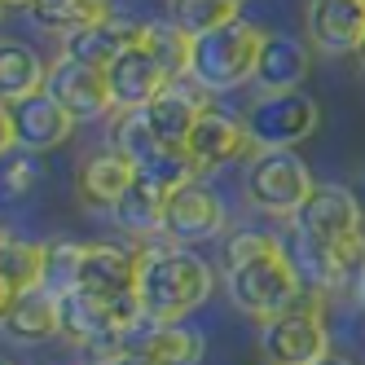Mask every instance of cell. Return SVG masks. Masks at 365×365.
I'll return each mask as SVG.
<instances>
[{"label":"cell","instance_id":"obj_1","mask_svg":"<svg viewBox=\"0 0 365 365\" xmlns=\"http://www.w3.org/2000/svg\"><path fill=\"white\" fill-rule=\"evenodd\" d=\"M225 269H229L225 273L229 299L238 304L247 317L269 322V317L286 312L304 295L291 255H286V247L273 238V233H259V229L233 233L225 242Z\"/></svg>","mask_w":365,"mask_h":365},{"label":"cell","instance_id":"obj_2","mask_svg":"<svg viewBox=\"0 0 365 365\" xmlns=\"http://www.w3.org/2000/svg\"><path fill=\"white\" fill-rule=\"evenodd\" d=\"M141 277L137 295L150 322H180L185 312H194L207 295H212V269L202 259L176 242H141Z\"/></svg>","mask_w":365,"mask_h":365},{"label":"cell","instance_id":"obj_3","mask_svg":"<svg viewBox=\"0 0 365 365\" xmlns=\"http://www.w3.org/2000/svg\"><path fill=\"white\" fill-rule=\"evenodd\" d=\"M269 31H259L255 22L233 18L225 27L207 31L194 40V58H190V80L202 93H225V88H238L242 80L255 75V58H259V44H264Z\"/></svg>","mask_w":365,"mask_h":365},{"label":"cell","instance_id":"obj_4","mask_svg":"<svg viewBox=\"0 0 365 365\" xmlns=\"http://www.w3.org/2000/svg\"><path fill=\"white\" fill-rule=\"evenodd\" d=\"M259 348L273 365H317L322 356H330V334H326V317L317 295H299L286 312L264 322Z\"/></svg>","mask_w":365,"mask_h":365},{"label":"cell","instance_id":"obj_5","mask_svg":"<svg viewBox=\"0 0 365 365\" xmlns=\"http://www.w3.org/2000/svg\"><path fill=\"white\" fill-rule=\"evenodd\" d=\"M312 190H317V180H312V172L304 168V159L295 150H259V154H251L247 198L255 207H264L273 216H295L308 202Z\"/></svg>","mask_w":365,"mask_h":365},{"label":"cell","instance_id":"obj_6","mask_svg":"<svg viewBox=\"0 0 365 365\" xmlns=\"http://www.w3.org/2000/svg\"><path fill=\"white\" fill-rule=\"evenodd\" d=\"M291 220H295L299 238H308L322 251H339V247L365 242V233H361V220H365L361 216V198L348 185H317Z\"/></svg>","mask_w":365,"mask_h":365},{"label":"cell","instance_id":"obj_7","mask_svg":"<svg viewBox=\"0 0 365 365\" xmlns=\"http://www.w3.org/2000/svg\"><path fill=\"white\" fill-rule=\"evenodd\" d=\"M317 119H322L317 115V101L295 88V93H264L247 110L242 123H247L251 145H259V150H291L304 137H312Z\"/></svg>","mask_w":365,"mask_h":365},{"label":"cell","instance_id":"obj_8","mask_svg":"<svg viewBox=\"0 0 365 365\" xmlns=\"http://www.w3.org/2000/svg\"><path fill=\"white\" fill-rule=\"evenodd\" d=\"M44 88L58 97V106L75 119V123H88V119H101L110 106H115V93H110V75L101 66H88V62H75V58H58L48 66V80Z\"/></svg>","mask_w":365,"mask_h":365},{"label":"cell","instance_id":"obj_9","mask_svg":"<svg viewBox=\"0 0 365 365\" xmlns=\"http://www.w3.org/2000/svg\"><path fill=\"white\" fill-rule=\"evenodd\" d=\"M58 334L66 339V344L88 348L97 356L119 352V326L110 317V304L88 295V291H80V286L58 299Z\"/></svg>","mask_w":365,"mask_h":365},{"label":"cell","instance_id":"obj_10","mask_svg":"<svg viewBox=\"0 0 365 365\" xmlns=\"http://www.w3.org/2000/svg\"><path fill=\"white\" fill-rule=\"evenodd\" d=\"M220 229H225V207L202 180H190L176 194H168V202H163V238L168 242H176V247L202 242V238H216Z\"/></svg>","mask_w":365,"mask_h":365},{"label":"cell","instance_id":"obj_11","mask_svg":"<svg viewBox=\"0 0 365 365\" xmlns=\"http://www.w3.org/2000/svg\"><path fill=\"white\" fill-rule=\"evenodd\" d=\"M5 106H9V123H14V145L31 150V154L62 145L71 137V128H75V119L58 106V97L48 88L14 97V101H5Z\"/></svg>","mask_w":365,"mask_h":365},{"label":"cell","instance_id":"obj_12","mask_svg":"<svg viewBox=\"0 0 365 365\" xmlns=\"http://www.w3.org/2000/svg\"><path fill=\"white\" fill-rule=\"evenodd\" d=\"M185 154H190V163L198 172H216L233 159H242V154H251V137H247V123L238 119H229L220 110L207 106L194 123V133L185 141Z\"/></svg>","mask_w":365,"mask_h":365},{"label":"cell","instance_id":"obj_13","mask_svg":"<svg viewBox=\"0 0 365 365\" xmlns=\"http://www.w3.org/2000/svg\"><path fill=\"white\" fill-rule=\"evenodd\" d=\"M106 75H110V93H115L119 110H145L150 101L172 84L163 75V66H159V58H154L145 44H133L128 53H119L106 66Z\"/></svg>","mask_w":365,"mask_h":365},{"label":"cell","instance_id":"obj_14","mask_svg":"<svg viewBox=\"0 0 365 365\" xmlns=\"http://www.w3.org/2000/svg\"><path fill=\"white\" fill-rule=\"evenodd\" d=\"M119 352H141L154 365H198L202 361V334L180 322H141L119 339Z\"/></svg>","mask_w":365,"mask_h":365},{"label":"cell","instance_id":"obj_15","mask_svg":"<svg viewBox=\"0 0 365 365\" xmlns=\"http://www.w3.org/2000/svg\"><path fill=\"white\" fill-rule=\"evenodd\" d=\"M308 40L322 53H356L365 40V0H308Z\"/></svg>","mask_w":365,"mask_h":365},{"label":"cell","instance_id":"obj_16","mask_svg":"<svg viewBox=\"0 0 365 365\" xmlns=\"http://www.w3.org/2000/svg\"><path fill=\"white\" fill-rule=\"evenodd\" d=\"M137 277H141L137 251H123V247H110V242L84 247L80 291H88L97 299H119V295H137Z\"/></svg>","mask_w":365,"mask_h":365},{"label":"cell","instance_id":"obj_17","mask_svg":"<svg viewBox=\"0 0 365 365\" xmlns=\"http://www.w3.org/2000/svg\"><path fill=\"white\" fill-rule=\"evenodd\" d=\"M202 110H207L202 88H198V84L185 88V84L176 80V84H168V88L145 106V119H150L154 141H159L163 150H185V141H190V133H194V123H198Z\"/></svg>","mask_w":365,"mask_h":365},{"label":"cell","instance_id":"obj_18","mask_svg":"<svg viewBox=\"0 0 365 365\" xmlns=\"http://www.w3.org/2000/svg\"><path fill=\"white\" fill-rule=\"evenodd\" d=\"M308 66H312V58H308V48L295 36L269 31L264 44H259V58H255V75H251V80L264 93H295L304 84Z\"/></svg>","mask_w":365,"mask_h":365},{"label":"cell","instance_id":"obj_19","mask_svg":"<svg viewBox=\"0 0 365 365\" xmlns=\"http://www.w3.org/2000/svg\"><path fill=\"white\" fill-rule=\"evenodd\" d=\"M141 36H145V22L106 18V22H97V27H84V31L66 36V58L88 62V66H101V71H106L119 53H128L133 44H141Z\"/></svg>","mask_w":365,"mask_h":365},{"label":"cell","instance_id":"obj_20","mask_svg":"<svg viewBox=\"0 0 365 365\" xmlns=\"http://www.w3.org/2000/svg\"><path fill=\"white\" fill-rule=\"evenodd\" d=\"M137 180V168L128 154L119 150H101L93 154V159L80 168V176H75V185H80V198L88 207H101V212H115V202L128 194V185Z\"/></svg>","mask_w":365,"mask_h":365},{"label":"cell","instance_id":"obj_21","mask_svg":"<svg viewBox=\"0 0 365 365\" xmlns=\"http://www.w3.org/2000/svg\"><path fill=\"white\" fill-rule=\"evenodd\" d=\"M5 330L18 339V344H40V339H53L58 334V299L44 291V286H27L18 291Z\"/></svg>","mask_w":365,"mask_h":365},{"label":"cell","instance_id":"obj_22","mask_svg":"<svg viewBox=\"0 0 365 365\" xmlns=\"http://www.w3.org/2000/svg\"><path fill=\"white\" fill-rule=\"evenodd\" d=\"M163 202H168V194H159L150 185V180H133L128 185V194L115 202V220H119V229L123 233H133L137 242H150L154 233H163Z\"/></svg>","mask_w":365,"mask_h":365},{"label":"cell","instance_id":"obj_23","mask_svg":"<svg viewBox=\"0 0 365 365\" xmlns=\"http://www.w3.org/2000/svg\"><path fill=\"white\" fill-rule=\"evenodd\" d=\"M48 66L40 62L36 48L18 44V40H0V101L27 97L36 88H44Z\"/></svg>","mask_w":365,"mask_h":365},{"label":"cell","instance_id":"obj_24","mask_svg":"<svg viewBox=\"0 0 365 365\" xmlns=\"http://www.w3.org/2000/svg\"><path fill=\"white\" fill-rule=\"evenodd\" d=\"M36 22L48 31H62V36H75L84 27H97V22L115 18L110 14V0H36L31 5Z\"/></svg>","mask_w":365,"mask_h":365},{"label":"cell","instance_id":"obj_25","mask_svg":"<svg viewBox=\"0 0 365 365\" xmlns=\"http://www.w3.org/2000/svg\"><path fill=\"white\" fill-rule=\"evenodd\" d=\"M141 44L159 58L163 75L176 84V80H190V58H194V36H185L176 22H145V36Z\"/></svg>","mask_w":365,"mask_h":365},{"label":"cell","instance_id":"obj_26","mask_svg":"<svg viewBox=\"0 0 365 365\" xmlns=\"http://www.w3.org/2000/svg\"><path fill=\"white\" fill-rule=\"evenodd\" d=\"M40 273H44V247L22 242L18 233L0 229V277L14 291H27V286H40Z\"/></svg>","mask_w":365,"mask_h":365},{"label":"cell","instance_id":"obj_27","mask_svg":"<svg viewBox=\"0 0 365 365\" xmlns=\"http://www.w3.org/2000/svg\"><path fill=\"white\" fill-rule=\"evenodd\" d=\"M238 18V0H168V22H176L185 36H207Z\"/></svg>","mask_w":365,"mask_h":365},{"label":"cell","instance_id":"obj_28","mask_svg":"<svg viewBox=\"0 0 365 365\" xmlns=\"http://www.w3.org/2000/svg\"><path fill=\"white\" fill-rule=\"evenodd\" d=\"M80 259H84V247L75 242H48L44 247V273H40V286L53 299H62L66 291L80 286Z\"/></svg>","mask_w":365,"mask_h":365},{"label":"cell","instance_id":"obj_29","mask_svg":"<svg viewBox=\"0 0 365 365\" xmlns=\"http://www.w3.org/2000/svg\"><path fill=\"white\" fill-rule=\"evenodd\" d=\"M115 150H119V154H128V159H133V168L150 163L154 154L163 150L159 141H154V133H150L145 110H123V115H119V128H115Z\"/></svg>","mask_w":365,"mask_h":365},{"label":"cell","instance_id":"obj_30","mask_svg":"<svg viewBox=\"0 0 365 365\" xmlns=\"http://www.w3.org/2000/svg\"><path fill=\"white\" fill-rule=\"evenodd\" d=\"M40 180H44V172H40L36 159H18V163L5 168V185H0V190H5V198H27Z\"/></svg>","mask_w":365,"mask_h":365},{"label":"cell","instance_id":"obj_31","mask_svg":"<svg viewBox=\"0 0 365 365\" xmlns=\"http://www.w3.org/2000/svg\"><path fill=\"white\" fill-rule=\"evenodd\" d=\"M97 365H154L141 352H110V356H97Z\"/></svg>","mask_w":365,"mask_h":365},{"label":"cell","instance_id":"obj_32","mask_svg":"<svg viewBox=\"0 0 365 365\" xmlns=\"http://www.w3.org/2000/svg\"><path fill=\"white\" fill-rule=\"evenodd\" d=\"M14 145V123H9V106L0 101V154Z\"/></svg>","mask_w":365,"mask_h":365},{"label":"cell","instance_id":"obj_33","mask_svg":"<svg viewBox=\"0 0 365 365\" xmlns=\"http://www.w3.org/2000/svg\"><path fill=\"white\" fill-rule=\"evenodd\" d=\"M14 299H18V291L0 277V326H5V317H9V308H14Z\"/></svg>","mask_w":365,"mask_h":365},{"label":"cell","instance_id":"obj_34","mask_svg":"<svg viewBox=\"0 0 365 365\" xmlns=\"http://www.w3.org/2000/svg\"><path fill=\"white\" fill-rule=\"evenodd\" d=\"M317 365H352V361H344V356H322Z\"/></svg>","mask_w":365,"mask_h":365},{"label":"cell","instance_id":"obj_35","mask_svg":"<svg viewBox=\"0 0 365 365\" xmlns=\"http://www.w3.org/2000/svg\"><path fill=\"white\" fill-rule=\"evenodd\" d=\"M356 62H361V66H365V40H361V48H356Z\"/></svg>","mask_w":365,"mask_h":365},{"label":"cell","instance_id":"obj_36","mask_svg":"<svg viewBox=\"0 0 365 365\" xmlns=\"http://www.w3.org/2000/svg\"><path fill=\"white\" fill-rule=\"evenodd\" d=\"M5 5H36V0H5Z\"/></svg>","mask_w":365,"mask_h":365},{"label":"cell","instance_id":"obj_37","mask_svg":"<svg viewBox=\"0 0 365 365\" xmlns=\"http://www.w3.org/2000/svg\"><path fill=\"white\" fill-rule=\"evenodd\" d=\"M361 304H365V277H361Z\"/></svg>","mask_w":365,"mask_h":365},{"label":"cell","instance_id":"obj_38","mask_svg":"<svg viewBox=\"0 0 365 365\" xmlns=\"http://www.w3.org/2000/svg\"><path fill=\"white\" fill-rule=\"evenodd\" d=\"M0 365H18V361H5V356H0Z\"/></svg>","mask_w":365,"mask_h":365},{"label":"cell","instance_id":"obj_39","mask_svg":"<svg viewBox=\"0 0 365 365\" xmlns=\"http://www.w3.org/2000/svg\"><path fill=\"white\" fill-rule=\"evenodd\" d=\"M0 18H5V0H0Z\"/></svg>","mask_w":365,"mask_h":365},{"label":"cell","instance_id":"obj_40","mask_svg":"<svg viewBox=\"0 0 365 365\" xmlns=\"http://www.w3.org/2000/svg\"><path fill=\"white\" fill-rule=\"evenodd\" d=\"M238 5H242V0H238Z\"/></svg>","mask_w":365,"mask_h":365}]
</instances>
